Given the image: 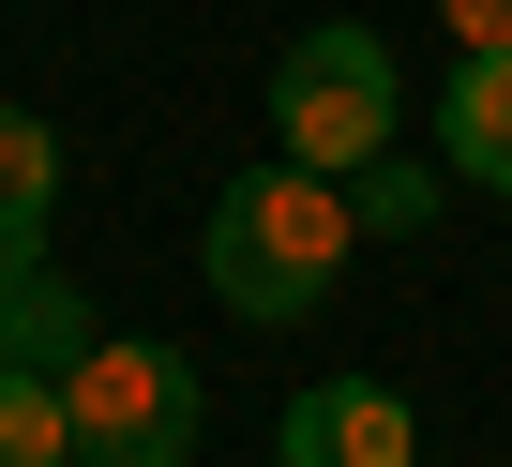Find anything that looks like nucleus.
Returning a JSON list of instances; mask_svg holds the SVG:
<instances>
[{"label":"nucleus","mask_w":512,"mask_h":467,"mask_svg":"<svg viewBox=\"0 0 512 467\" xmlns=\"http://www.w3.org/2000/svg\"><path fill=\"white\" fill-rule=\"evenodd\" d=\"M0 467H76V392L0 362Z\"/></svg>","instance_id":"8"},{"label":"nucleus","mask_w":512,"mask_h":467,"mask_svg":"<svg viewBox=\"0 0 512 467\" xmlns=\"http://www.w3.org/2000/svg\"><path fill=\"white\" fill-rule=\"evenodd\" d=\"M61 392H76V467H196V362L91 347Z\"/></svg>","instance_id":"3"},{"label":"nucleus","mask_w":512,"mask_h":467,"mask_svg":"<svg viewBox=\"0 0 512 467\" xmlns=\"http://www.w3.org/2000/svg\"><path fill=\"white\" fill-rule=\"evenodd\" d=\"M437 16H452V46H467V61H497V46H512V0H437Z\"/></svg>","instance_id":"10"},{"label":"nucleus","mask_w":512,"mask_h":467,"mask_svg":"<svg viewBox=\"0 0 512 467\" xmlns=\"http://www.w3.org/2000/svg\"><path fill=\"white\" fill-rule=\"evenodd\" d=\"M437 166L482 181V196H512V46H497V61H452V91H437Z\"/></svg>","instance_id":"5"},{"label":"nucleus","mask_w":512,"mask_h":467,"mask_svg":"<svg viewBox=\"0 0 512 467\" xmlns=\"http://www.w3.org/2000/svg\"><path fill=\"white\" fill-rule=\"evenodd\" d=\"M287 467H422V422L392 377H317L287 407Z\"/></svg>","instance_id":"4"},{"label":"nucleus","mask_w":512,"mask_h":467,"mask_svg":"<svg viewBox=\"0 0 512 467\" xmlns=\"http://www.w3.org/2000/svg\"><path fill=\"white\" fill-rule=\"evenodd\" d=\"M347 211H362V226H422V211H437V181H422V166H392V151H377V166H362V181H347Z\"/></svg>","instance_id":"9"},{"label":"nucleus","mask_w":512,"mask_h":467,"mask_svg":"<svg viewBox=\"0 0 512 467\" xmlns=\"http://www.w3.org/2000/svg\"><path fill=\"white\" fill-rule=\"evenodd\" d=\"M347 242H362V211H347V181H317V166H241L226 196H211V302L226 317H317L332 302V272H347Z\"/></svg>","instance_id":"1"},{"label":"nucleus","mask_w":512,"mask_h":467,"mask_svg":"<svg viewBox=\"0 0 512 467\" xmlns=\"http://www.w3.org/2000/svg\"><path fill=\"white\" fill-rule=\"evenodd\" d=\"M0 362H31V377H76L91 362V302H76V272H16V287H0Z\"/></svg>","instance_id":"6"},{"label":"nucleus","mask_w":512,"mask_h":467,"mask_svg":"<svg viewBox=\"0 0 512 467\" xmlns=\"http://www.w3.org/2000/svg\"><path fill=\"white\" fill-rule=\"evenodd\" d=\"M16 272H31V242H0V287H16Z\"/></svg>","instance_id":"11"},{"label":"nucleus","mask_w":512,"mask_h":467,"mask_svg":"<svg viewBox=\"0 0 512 467\" xmlns=\"http://www.w3.org/2000/svg\"><path fill=\"white\" fill-rule=\"evenodd\" d=\"M272 136H287V166H317V181H362L377 151H392V46L377 31H302L287 61H272Z\"/></svg>","instance_id":"2"},{"label":"nucleus","mask_w":512,"mask_h":467,"mask_svg":"<svg viewBox=\"0 0 512 467\" xmlns=\"http://www.w3.org/2000/svg\"><path fill=\"white\" fill-rule=\"evenodd\" d=\"M46 211H61V136L0 106V242H31V257H46Z\"/></svg>","instance_id":"7"}]
</instances>
